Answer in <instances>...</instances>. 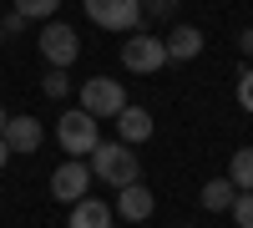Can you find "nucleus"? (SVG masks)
I'll return each mask as SVG.
<instances>
[{"instance_id": "6e6552de", "label": "nucleus", "mask_w": 253, "mask_h": 228, "mask_svg": "<svg viewBox=\"0 0 253 228\" xmlns=\"http://www.w3.org/2000/svg\"><path fill=\"white\" fill-rule=\"evenodd\" d=\"M152 208H157V198H152V188H147V182H126V188H117V213H122L126 223L152 218Z\"/></svg>"}, {"instance_id": "dca6fc26", "label": "nucleus", "mask_w": 253, "mask_h": 228, "mask_svg": "<svg viewBox=\"0 0 253 228\" xmlns=\"http://www.w3.org/2000/svg\"><path fill=\"white\" fill-rule=\"evenodd\" d=\"M41 91H46V96H56V101H61V96H66V91H71V76H66V71H61V66H51L46 76H41Z\"/></svg>"}, {"instance_id": "f03ea898", "label": "nucleus", "mask_w": 253, "mask_h": 228, "mask_svg": "<svg viewBox=\"0 0 253 228\" xmlns=\"http://www.w3.org/2000/svg\"><path fill=\"white\" fill-rule=\"evenodd\" d=\"M122 66L126 71H137V76H157L162 66H167V46H162V36H152V31H132L122 41Z\"/></svg>"}, {"instance_id": "ddd939ff", "label": "nucleus", "mask_w": 253, "mask_h": 228, "mask_svg": "<svg viewBox=\"0 0 253 228\" xmlns=\"http://www.w3.org/2000/svg\"><path fill=\"white\" fill-rule=\"evenodd\" d=\"M233 193H238V188H233L228 178H213V182H203V198H198V203H203L208 213H228V203H233Z\"/></svg>"}, {"instance_id": "f257e3e1", "label": "nucleus", "mask_w": 253, "mask_h": 228, "mask_svg": "<svg viewBox=\"0 0 253 228\" xmlns=\"http://www.w3.org/2000/svg\"><path fill=\"white\" fill-rule=\"evenodd\" d=\"M91 162V178L112 182V188H126V182H142V157L126 147V142H96V147L86 152Z\"/></svg>"}, {"instance_id": "a211bd4d", "label": "nucleus", "mask_w": 253, "mask_h": 228, "mask_svg": "<svg viewBox=\"0 0 253 228\" xmlns=\"http://www.w3.org/2000/svg\"><path fill=\"white\" fill-rule=\"evenodd\" d=\"M238 107H243V112H253V66H243V71H238Z\"/></svg>"}, {"instance_id": "20e7f679", "label": "nucleus", "mask_w": 253, "mask_h": 228, "mask_svg": "<svg viewBox=\"0 0 253 228\" xmlns=\"http://www.w3.org/2000/svg\"><path fill=\"white\" fill-rule=\"evenodd\" d=\"M126 107V87L122 81H112V76H91L86 87H81V112H91L96 122L101 117H117Z\"/></svg>"}, {"instance_id": "0eeeda50", "label": "nucleus", "mask_w": 253, "mask_h": 228, "mask_svg": "<svg viewBox=\"0 0 253 228\" xmlns=\"http://www.w3.org/2000/svg\"><path fill=\"white\" fill-rule=\"evenodd\" d=\"M86 188H91V168H86V162H76V157H66V162L51 173V198H61V203L86 198Z\"/></svg>"}, {"instance_id": "7ed1b4c3", "label": "nucleus", "mask_w": 253, "mask_h": 228, "mask_svg": "<svg viewBox=\"0 0 253 228\" xmlns=\"http://www.w3.org/2000/svg\"><path fill=\"white\" fill-rule=\"evenodd\" d=\"M56 142L66 147V157H86L96 142H101V132H96V117L91 112H81V107H71V112H61V122H56Z\"/></svg>"}, {"instance_id": "9d476101", "label": "nucleus", "mask_w": 253, "mask_h": 228, "mask_svg": "<svg viewBox=\"0 0 253 228\" xmlns=\"http://www.w3.org/2000/svg\"><path fill=\"white\" fill-rule=\"evenodd\" d=\"M0 137H5L10 157H26V152H36V147H41V137H46V132H41V122H36V117H10Z\"/></svg>"}, {"instance_id": "4be33fe9", "label": "nucleus", "mask_w": 253, "mask_h": 228, "mask_svg": "<svg viewBox=\"0 0 253 228\" xmlns=\"http://www.w3.org/2000/svg\"><path fill=\"white\" fill-rule=\"evenodd\" d=\"M5 162H10V147H5V137H0V173H5Z\"/></svg>"}, {"instance_id": "b1692460", "label": "nucleus", "mask_w": 253, "mask_h": 228, "mask_svg": "<svg viewBox=\"0 0 253 228\" xmlns=\"http://www.w3.org/2000/svg\"><path fill=\"white\" fill-rule=\"evenodd\" d=\"M0 41H5V31H0Z\"/></svg>"}, {"instance_id": "2eb2a0df", "label": "nucleus", "mask_w": 253, "mask_h": 228, "mask_svg": "<svg viewBox=\"0 0 253 228\" xmlns=\"http://www.w3.org/2000/svg\"><path fill=\"white\" fill-rule=\"evenodd\" d=\"M56 5H61V0H15V15H26V20H51Z\"/></svg>"}, {"instance_id": "aec40b11", "label": "nucleus", "mask_w": 253, "mask_h": 228, "mask_svg": "<svg viewBox=\"0 0 253 228\" xmlns=\"http://www.w3.org/2000/svg\"><path fill=\"white\" fill-rule=\"evenodd\" d=\"M26 26H31V20H26V15H15V10H10L5 20H0V31H5V36H20V31H26Z\"/></svg>"}, {"instance_id": "4468645a", "label": "nucleus", "mask_w": 253, "mask_h": 228, "mask_svg": "<svg viewBox=\"0 0 253 228\" xmlns=\"http://www.w3.org/2000/svg\"><path fill=\"white\" fill-rule=\"evenodd\" d=\"M228 182L238 193H253V147H238L233 162H228Z\"/></svg>"}, {"instance_id": "1a4fd4ad", "label": "nucleus", "mask_w": 253, "mask_h": 228, "mask_svg": "<svg viewBox=\"0 0 253 228\" xmlns=\"http://www.w3.org/2000/svg\"><path fill=\"white\" fill-rule=\"evenodd\" d=\"M112 122H117V142H126V147H137V142L152 137V112L147 107H132V101H126Z\"/></svg>"}, {"instance_id": "f3484780", "label": "nucleus", "mask_w": 253, "mask_h": 228, "mask_svg": "<svg viewBox=\"0 0 253 228\" xmlns=\"http://www.w3.org/2000/svg\"><path fill=\"white\" fill-rule=\"evenodd\" d=\"M228 213H233V223H238V228H253V193H233Z\"/></svg>"}, {"instance_id": "39448f33", "label": "nucleus", "mask_w": 253, "mask_h": 228, "mask_svg": "<svg viewBox=\"0 0 253 228\" xmlns=\"http://www.w3.org/2000/svg\"><path fill=\"white\" fill-rule=\"evenodd\" d=\"M81 5L101 31H137L142 26V0H81Z\"/></svg>"}, {"instance_id": "412c9836", "label": "nucleus", "mask_w": 253, "mask_h": 228, "mask_svg": "<svg viewBox=\"0 0 253 228\" xmlns=\"http://www.w3.org/2000/svg\"><path fill=\"white\" fill-rule=\"evenodd\" d=\"M238 51H243V56H248V61H253V26H248V31H243V36H238Z\"/></svg>"}, {"instance_id": "9b49d317", "label": "nucleus", "mask_w": 253, "mask_h": 228, "mask_svg": "<svg viewBox=\"0 0 253 228\" xmlns=\"http://www.w3.org/2000/svg\"><path fill=\"white\" fill-rule=\"evenodd\" d=\"M162 46H167V61H193V56H203L208 36L198 26H172V31L162 36Z\"/></svg>"}, {"instance_id": "423d86ee", "label": "nucleus", "mask_w": 253, "mask_h": 228, "mask_svg": "<svg viewBox=\"0 0 253 228\" xmlns=\"http://www.w3.org/2000/svg\"><path fill=\"white\" fill-rule=\"evenodd\" d=\"M36 46H41V56H46L51 66H61V71H66L71 61L81 56V36H76L71 26H61V20H46V31L36 36Z\"/></svg>"}, {"instance_id": "5701e85b", "label": "nucleus", "mask_w": 253, "mask_h": 228, "mask_svg": "<svg viewBox=\"0 0 253 228\" xmlns=\"http://www.w3.org/2000/svg\"><path fill=\"white\" fill-rule=\"evenodd\" d=\"M5 122H10V112H5V107H0V132H5Z\"/></svg>"}, {"instance_id": "f8f14e48", "label": "nucleus", "mask_w": 253, "mask_h": 228, "mask_svg": "<svg viewBox=\"0 0 253 228\" xmlns=\"http://www.w3.org/2000/svg\"><path fill=\"white\" fill-rule=\"evenodd\" d=\"M66 228H112V208H107L101 198H76Z\"/></svg>"}, {"instance_id": "6ab92c4d", "label": "nucleus", "mask_w": 253, "mask_h": 228, "mask_svg": "<svg viewBox=\"0 0 253 228\" xmlns=\"http://www.w3.org/2000/svg\"><path fill=\"white\" fill-rule=\"evenodd\" d=\"M142 10L152 15V20H162V15H172V10H177V0H142Z\"/></svg>"}]
</instances>
